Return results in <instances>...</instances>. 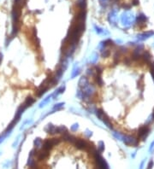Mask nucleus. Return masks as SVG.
I'll return each mask as SVG.
<instances>
[{
	"label": "nucleus",
	"instance_id": "f257e3e1",
	"mask_svg": "<svg viewBox=\"0 0 154 169\" xmlns=\"http://www.w3.org/2000/svg\"><path fill=\"white\" fill-rule=\"evenodd\" d=\"M90 142L88 141L87 139L83 138V137H76V141H75L74 147L77 150H87V149L88 148V146L90 145Z\"/></svg>",
	"mask_w": 154,
	"mask_h": 169
},
{
	"label": "nucleus",
	"instance_id": "20e7f679",
	"mask_svg": "<svg viewBox=\"0 0 154 169\" xmlns=\"http://www.w3.org/2000/svg\"><path fill=\"white\" fill-rule=\"evenodd\" d=\"M35 100H36V99L34 98V96H28V97H27L26 100L24 101V103H22V105H23L26 109H28V107H30V106H32V105L34 104Z\"/></svg>",
	"mask_w": 154,
	"mask_h": 169
},
{
	"label": "nucleus",
	"instance_id": "4468645a",
	"mask_svg": "<svg viewBox=\"0 0 154 169\" xmlns=\"http://www.w3.org/2000/svg\"><path fill=\"white\" fill-rule=\"evenodd\" d=\"M85 134L87 135V137H91V136H92V132H90L89 131H87V132H86Z\"/></svg>",
	"mask_w": 154,
	"mask_h": 169
},
{
	"label": "nucleus",
	"instance_id": "ddd939ff",
	"mask_svg": "<svg viewBox=\"0 0 154 169\" xmlns=\"http://www.w3.org/2000/svg\"><path fill=\"white\" fill-rule=\"evenodd\" d=\"M139 5V0H133L132 1V5Z\"/></svg>",
	"mask_w": 154,
	"mask_h": 169
},
{
	"label": "nucleus",
	"instance_id": "2eb2a0df",
	"mask_svg": "<svg viewBox=\"0 0 154 169\" xmlns=\"http://www.w3.org/2000/svg\"><path fill=\"white\" fill-rule=\"evenodd\" d=\"M152 166H153V161H152V160H151V161H150V163H149V165H148V169L152 168Z\"/></svg>",
	"mask_w": 154,
	"mask_h": 169
},
{
	"label": "nucleus",
	"instance_id": "f03ea898",
	"mask_svg": "<svg viewBox=\"0 0 154 169\" xmlns=\"http://www.w3.org/2000/svg\"><path fill=\"white\" fill-rule=\"evenodd\" d=\"M49 89H50L49 87L43 86L42 84H40V86L37 88V90L34 92V95H35V96H37V97H39V96H41L43 94H45V91H47Z\"/></svg>",
	"mask_w": 154,
	"mask_h": 169
},
{
	"label": "nucleus",
	"instance_id": "9b49d317",
	"mask_svg": "<svg viewBox=\"0 0 154 169\" xmlns=\"http://www.w3.org/2000/svg\"><path fill=\"white\" fill-rule=\"evenodd\" d=\"M78 127H79V126H78V124H76V123L72 125V126H71V132H76Z\"/></svg>",
	"mask_w": 154,
	"mask_h": 169
},
{
	"label": "nucleus",
	"instance_id": "39448f33",
	"mask_svg": "<svg viewBox=\"0 0 154 169\" xmlns=\"http://www.w3.org/2000/svg\"><path fill=\"white\" fill-rule=\"evenodd\" d=\"M64 91H65V86H60V87L58 88V90L56 91L55 93H53V94H52V98H53V99H56V98H57V97H58V96H59L60 94H62V93H63Z\"/></svg>",
	"mask_w": 154,
	"mask_h": 169
},
{
	"label": "nucleus",
	"instance_id": "9d476101",
	"mask_svg": "<svg viewBox=\"0 0 154 169\" xmlns=\"http://www.w3.org/2000/svg\"><path fill=\"white\" fill-rule=\"evenodd\" d=\"M98 151H100V152H102L103 150H105V145H104V143H103V142H99V143H98Z\"/></svg>",
	"mask_w": 154,
	"mask_h": 169
},
{
	"label": "nucleus",
	"instance_id": "1a4fd4ad",
	"mask_svg": "<svg viewBox=\"0 0 154 169\" xmlns=\"http://www.w3.org/2000/svg\"><path fill=\"white\" fill-rule=\"evenodd\" d=\"M64 103H58V104H55L53 106V109H52V111L55 112V111H58V110H60V109H62L63 107Z\"/></svg>",
	"mask_w": 154,
	"mask_h": 169
},
{
	"label": "nucleus",
	"instance_id": "7ed1b4c3",
	"mask_svg": "<svg viewBox=\"0 0 154 169\" xmlns=\"http://www.w3.org/2000/svg\"><path fill=\"white\" fill-rule=\"evenodd\" d=\"M45 131L48 134L51 135V136H53V137L56 136V126L51 124V123H49V124L45 126Z\"/></svg>",
	"mask_w": 154,
	"mask_h": 169
},
{
	"label": "nucleus",
	"instance_id": "6e6552de",
	"mask_svg": "<svg viewBox=\"0 0 154 169\" xmlns=\"http://www.w3.org/2000/svg\"><path fill=\"white\" fill-rule=\"evenodd\" d=\"M94 28H95V31L98 34H100V35H104V34H109V32H106L105 30H104L103 28L99 27H97V26H94Z\"/></svg>",
	"mask_w": 154,
	"mask_h": 169
},
{
	"label": "nucleus",
	"instance_id": "0eeeda50",
	"mask_svg": "<svg viewBox=\"0 0 154 169\" xmlns=\"http://www.w3.org/2000/svg\"><path fill=\"white\" fill-rule=\"evenodd\" d=\"M51 98H52V94L50 95V96H46V97H45V98L44 99V100H43L40 103H39V106H38V107L42 108V107H44V106H45V104L49 103Z\"/></svg>",
	"mask_w": 154,
	"mask_h": 169
},
{
	"label": "nucleus",
	"instance_id": "f8f14e48",
	"mask_svg": "<svg viewBox=\"0 0 154 169\" xmlns=\"http://www.w3.org/2000/svg\"><path fill=\"white\" fill-rule=\"evenodd\" d=\"M99 2H100V5L105 8L107 6V4H108V0H99Z\"/></svg>",
	"mask_w": 154,
	"mask_h": 169
},
{
	"label": "nucleus",
	"instance_id": "423d86ee",
	"mask_svg": "<svg viewBox=\"0 0 154 169\" xmlns=\"http://www.w3.org/2000/svg\"><path fill=\"white\" fill-rule=\"evenodd\" d=\"M79 73H80V69L78 68L77 65H75V67H74V69H73L72 70V73H71V78L74 79V78H75L76 76H78Z\"/></svg>",
	"mask_w": 154,
	"mask_h": 169
}]
</instances>
